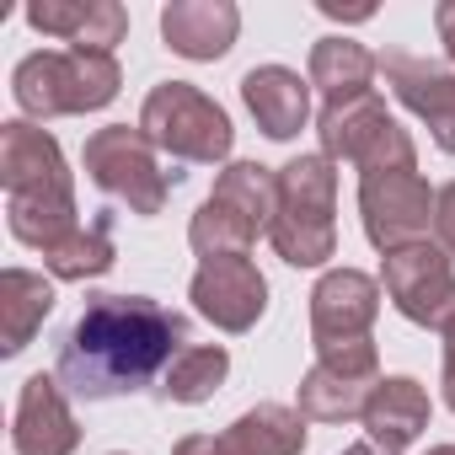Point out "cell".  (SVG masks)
<instances>
[{
  "label": "cell",
  "instance_id": "3957f363",
  "mask_svg": "<svg viewBox=\"0 0 455 455\" xmlns=\"http://www.w3.org/2000/svg\"><path fill=\"white\" fill-rule=\"evenodd\" d=\"M118 86H124L118 60L92 49H38L12 70V97L33 124L97 113L118 97Z\"/></svg>",
  "mask_w": 455,
  "mask_h": 455
},
{
  "label": "cell",
  "instance_id": "5b68a950",
  "mask_svg": "<svg viewBox=\"0 0 455 455\" xmlns=\"http://www.w3.org/2000/svg\"><path fill=\"white\" fill-rule=\"evenodd\" d=\"M316 140L327 161H348L359 166V177H380V172H418V145L412 134L386 113V102L375 92L348 97V102H322L316 113Z\"/></svg>",
  "mask_w": 455,
  "mask_h": 455
},
{
  "label": "cell",
  "instance_id": "ffe728a7",
  "mask_svg": "<svg viewBox=\"0 0 455 455\" xmlns=\"http://www.w3.org/2000/svg\"><path fill=\"white\" fill-rule=\"evenodd\" d=\"M220 444L225 455H306V418L284 402H258L220 434Z\"/></svg>",
  "mask_w": 455,
  "mask_h": 455
},
{
  "label": "cell",
  "instance_id": "44dd1931",
  "mask_svg": "<svg viewBox=\"0 0 455 455\" xmlns=\"http://www.w3.org/2000/svg\"><path fill=\"white\" fill-rule=\"evenodd\" d=\"M54 311V284L33 268L0 274V354H22Z\"/></svg>",
  "mask_w": 455,
  "mask_h": 455
},
{
  "label": "cell",
  "instance_id": "603a6c76",
  "mask_svg": "<svg viewBox=\"0 0 455 455\" xmlns=\"http://www.w3.org/2000/svg\"><path fill=\"white\" fill-rule=\"evenodd\" d=\"M225 375H231V354H225L220 343H188L177 359H172V370L161 375V402H177V407H198V402H209L220 386H225Z\"/></svg>",
  "mask_w": 455,
  "mask_h": 455
},
{
  "label": "cell",
  "instance_id": "9c48e42d",
  "mask_svg": "<svg viewBox=\"0 0 455 455\" xmlns=\"http://www.w3.org/2000/svg\"><path fill=\"white\" fill-rule=\"evenodd\" d=\"M434 193L423 182V172H380V177H359V220L370 247L386 258L396 247L428 242L434 225Z\"/></svg>",
  "mask_w": 455,
  "mask_h": 455
},
{
  "label": "cell",
  "instance_id": "6da1fadb",
  "mask_svg": "<svg viewBox=\"0 0 455 455\" xmlns=\"http://www.w3.org/2000/svg\"><path fill=\"white\" fill-rule=\"evenodd\" d=\"M188 348V316L150 295H92L60 338V380L81 402H113L156 386Z\"/></svg>",
  "mask_w": 455,
  "mask_h": 455
},
{
  "label": "cell",
  "instance_id": "7a4b0ae2",
  "mask_svg": "<svg viewBox=\"0 0 455 455\" xmlns=\"http://www.w3.org/2000/svg\"><path fill=\"white\" fill-rule=\"evenodd\" d=\"M338 161L295 156L279 166V209L268 225V242L290 268H322L338 258Z\"/></svg>",
  "mask_w": 455,
  "mask_h": 455
},
{
  "label": "cell",
  "instance_id": "52a82bcc",
  "mask_svg": "<svg viewBox=\"0 0 455 455\" xmlns=\"http://www.w3.org/2000/svg\"><path fill=\"white\" fill-rule=\"evenodd\" d=\"M375 386H380V354L370 338L327 343L316 348V364L300 375L295 412L306 423H348V418H364V402Z\"/></svg>",
  "mask_w": 455,
  "mask_h": 455
},
{
  "label": "cell",
  "instance_id": "5bb4252c",
  "mask_svg": "<svg viewBox=\"0 0 455 455\" xmlns=\"http://www.w3.org/2000/svg\"><path fill=\"white\" fill-rule=\"evenodd\" d=\"M0 182H6V198L12 193H44V188H76L60 140L33 118L0 124Z\"/></svg>",
  "mask_w": 455,
  "mask_h": 455
},
{
  "label": "cell",
  "instance_id": "cb8c5ba5",
  "mask_svg": "<svg viewBox=\"0 0 455 455\" xmlns=\"http://www.w3.org/2000/svg\"><path fill=\"white\" fill-rule=\"evenodd\" d=\"M113 263H118V247H113V214L86 220L76 236H65L54 252H44V268H49L54 279H70V284L102 279Z\"/></svg>",
  "mask_w": 455,
  "mask_h": 455
},
{
  "label": "cell",
  "instance_id": "e0dca14e",
  "mask_svg": "<svg viewBox=\"0 0 455 455\" xmlns=\"http://www.w3.org/2000/svg\"><path fill=\"white\" fill-rule=\"evenodd\" d=\"M242 102L268 140H295L311 118V81L290 65H258L242 76Z\"/></svg>",
  "mask_w": 455,
  "mask_h": 455
},
{
  "label": "cell",
  "instance_id": "8992f818",
  "mask_svg": "<svg viewBox=\"0 0 455 455\" xmlns=\"http://www.w3.org/2000/svg\"><path fill=\"white\" fill-rule=\"evenodd\" d=\"M81 166H86V177H92L113 204H124V209L140 214V220L161 214L166 198H172V188L182 182L177 172H161L156 145L145 140L140 124H134V129H129V124L92 129V134H86V150H81Z\"/></svg>",
  "mask_w": 455,
  "mask_h": 455
},
{
  "label": "cell",
  "instance_id": "83f0119b",
  "mask_svg": "<svg viewBox=\"0 0 455 455\" xmlns=\"http://www.w3.org/2000/svg\"><path fill=\"white\" fill-rule=\"evenodd\" d=\"M439 386H444V407L455 412V322L444 327V375H439Z\"/></svg>",
  "mask_w": 455,
  "mask_h": 455
},
{
  "label": "cell",
  "instance_id": "f1b7e54d",
  "mask_svg": "<svg viewBox=\"0 0 455 455\" xmlns=\"http://www.w3.org/2000/svg\"><path fill=\"white\" fill-rule=\"evenodd\" d=\"M434 28H439V44H444V54L455 60V0H439V6H434Z\"/></svg>",
  "mask_w": 455,
  "mask_h": 455
},
{
  "label": "cell",
  "instance_id": "4fadbf2b",
  "mask_svg": "<svg viewBox=\"0 0 455 455\" xmlns=\"http://www.w3.org/2000/svg\"><path fill=\"white\" fill-rule=\"evenodd\" d=\"M81 444V423L70 412L65 380L60 375H28L17 391V412H12V450L17 455H76Z\"/></svg>",
  "mask_w": 455,
  "mask_h": 455
},
{
  "label": "cell",
  "instance_id": "7402d4cb",
  "mask_svg": "<svg viewBox=\"0 0 455 455\" xmlns=\"http://www.w3.org/2000/svg\"><path fill=\"white\" fill-rule=\"evenodd\" d=\"M375 76H380V60L354 44V38H316L311 44V70L306 81L327 97V102H348V97H364L375 92Z\"/></svg>",
  "mask_w": 455,
  "mask_h": 455
},
{
  "label": "cell",
  "instance_id": "9a60e30c",
  "mask_svg": "<svg viewBox=\"0 0 455 455\" xmlns=\"http://www.w3.org/2000/svg\"><path fill=\"white\" fill-rule=\"evenodd\" d=\"M242 33V12L231 0H172L161 6V38L172 54L193 60V65H209V60H225Z\"/></svg>",
  "mask_w": 455,
  "mask_h": 455
},
{
  "label": "cell",
  "instance_id": "277c9868",
  "mask_svg": "<svg viewBox=\"0 0 455 455\" xmlns=\"http://www.w3.org/2000/svg\"><path fill=\"white\" fill-rule=\"evenodd\" d=\"M140 129L145 140L172 156V161H193V166H220L231 161L236 129L209 92H198L193 81H161L150 86L145 108H140Z\"/></svg>",
  "mask_w": 455,
  "mask_h": 455
},
{
  "label": "cell",
  "instance_id": "ac0fdd59",
  "mask_svg": "<svg viewBox=\"0 0 455 455\" xmlns=\"http://www.w3.org/2000/svg\"><path fill=\"white\" fill-rule=\"evenodd\" d=\"M428 412H434V402H428V391H423L412 375H380V386L370 391L359 423H364L370 444L402 455V450L428 428Z\"/></svg>",
  "mask_w": 455,
  "mask_h": 455
},
{
  "label": "cell",
  "instance_id": "7c38bea8",
  "mask_svg": "<svg viewBox=\"0 0 455 455\" xmlns=\"http://www.w3.org/2000/svg\"><path fill=\"white\" fill-rule=\"evenodd\" d=\"M380 279L359 274V268H327L311 290V343H354L370 338L375 316H380Z\"/></svg>",
  "mask_w": 455,
  "mask_h": 455
},
{
  "label": "cell",
  "instance_id": "d6986e66",
  "mask_svg": "<svg viewBox=\"0 0 455 455\" xmlns=\"http://www.w3.org/2000/svg\"><path fill=\"white\" fill-rule=\"evenodd\" d=\"M6 225L12 236L33 252H54L65 236L81 231L76 188H44V193H12L6 198Z\"/></svg>",
  "mask_w": 455,
  "mask_h": 455
},
{
  "label": "cell",
  "instance_id": "1f68e13d",
  "mask_svg": "<svg viewBox=\"0 0 455 455\" xmlns=\"http://www.w3.org/2000/svg\"><path fill=\"white\" fill-rule=\"evenodd\" d=\"M343 455H391V450H380V444H370V439H359V444H348Z\"/></svg>",
  "mask_w": 455,
  "mask_h": 455
},
{
  "label": "cell",
  "instance_id": "4dcf8cb0",
  "mask_svg": "<svg viewBox=\"0 0 455 455\" xmlns=\"http://www.w3.org/2000/svg\"><path fill=\"white\" fill-rule=\"evenodd\" d=\"M322 17H338V22H370L375 6H354V12H343V6H332V0H322Z\"/></svg>",
  "mask_w": 455,
  "mask_h": 455
},
{
  "label": "cell",
  "instance_id": "d6a6232c",
  "mask_svg": "<svg viewBox=\"0 0 455 455\" xmlns=\"http://www.w3.org/2000/svg\"><path fill=\"white\" fill-rule=\"evenodd\" d=\"M428 455H455V444H434V450H428Z\"/></svg>",
  "mask_w": 455,
  "mask_h": 455
},
{
  "label": "cell",
  "instance_id": "30bf717a",
  "mask_svg": "<svg viewBox=\"0 0 455 455\" xmlns=\"http://www.w3.org/2000/svg\"><path fill=\"white\" fill-rule=\"evenodd\" d=\"M188 300L220 332H252L268 311V279L258 274L252 258H209V263H198Z\"/></svg>",
  "mask_w": 455,
  "mask_h": 455
},
{
  "label": "cell",
  "instance_id": "d4e9b609",
  "mask_svg": "<svg viewBox=\"0 0 455 455\" xmlns=\"http://www.w3.org/2000/svg\"><path fill=\"white\" fill-rule=\"evenodd\" d=\"M220 204H231L242 220H252L258 231L268 236V225H274V209H279V172L263 166V161H231L220 177H214V193Z\"/></svg>",
  "mask_w": 455,
  "mask_h": 455
},
{
  "label": "cell",
  "instance_id": "2e32d148",
  "mask_svg": "<svg viewBox=\"0 0 455 455\" xmlns=\"http://www.w3.org/2000/svg\"><path fill=\"white\" fill-rule=\"evenodd\" d=\"M28 28L65 38L70 49L113 54L129 33V12L118 0H38V6H28Z\"/></svg>",
  "mask_w": 455,
  "mask_h": 455
},
{
  "label": "cell",
  "instance_id": "f546056e",
  "mask_svg": "<svg viewBox=\"0 0 455 455\" xmlns=\"http://www.w3.org/2000/svg\"><path fill=\"white\" fill-rule=\"evenodd\" d=\"M172 455H225V444H220V434H188V439H177Z\"/></svg>",
  "mask_w": 455,
  "mask_h": 455
},
{
  "label": "cell",
  "instance_id": "ba28073f",
  "mask_svg": "<svg viewBox=\"0 0 455 455\" xmlns=\"http://www.w3.org/2000/svg\"><path fill=\"white\" fill-rule=\"evenodd\" d=\"M380 290L412 327L444 332L455 322V263L439 252V242H412V247L386 252Z\"/></svg>",
  "mask_w": 455,
  "mask_h": 455
},
{
  "label": "cell",
  "instance_id": "484cf974",
  "mask_svg": "<svg viewBox=\"0 0 455 455\" xmlns=\"http://www.w3.org/2000/svg\"><path fill=\"white\" fill-rule=\"evenodd\" d=\"M258 236H263L258 225L242 220L231 204H220V198H204L198 214L188 220V247L198 252V263H209V258H247L258 247Z\"/></svg>",
  "mask_w": 455,
  "mask_h": 455
},
{
  "label": "cell",
  "instance_id": "836d02e7",
  "mask_svg": "<svg viewBox=\"0 0 455 455\" xmlns=\"http://www.w3.org/2000/svg\"><path fill=\"white\" fill-rule=\"evenodd\" d=\"M113 455H124V450H113Z\"/></svg>",
  "mask_w": 455,
  "mask_h": 455
},
{
  "label": "cell",
  "instance_id": "8fae6325",
  "mask_svg": "<svg viewBox=\"0 0 455 455\" xmlns=\"http://www.w3.org/2000/svg\"><path fill=\"white\" fill-rule=\"evenodd\" d=\"M380 76H386L391 97L428 129V140L444 156H455V70L391 49V54H380Z\"/></svg>",
  "mask_w": 455,
  "mask_h": 455
},
{
  "label": "cell",
  "instance_id": "4316f807",
  "mask_svg": "<svg viewBox=\"0 0 455 455\" xmlns=\"http://www.w3.org/2000/svg\"><path fill=\"white\" fill-rule=\"evenodd\" d=\"M434 242H439V252L455 263V182H444V188L434 193Z\"/></svg>",
  "mask_w": 455,
  "mask_h": 455
}]
</instances>
